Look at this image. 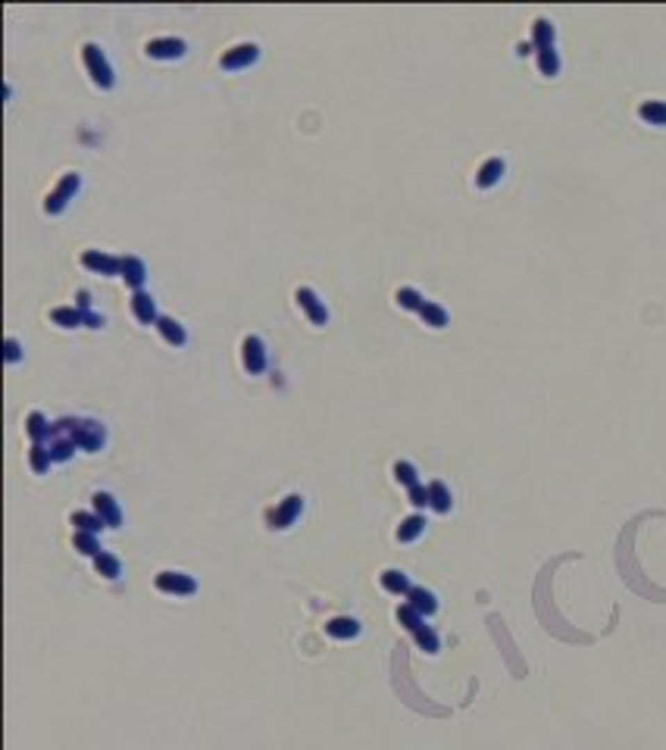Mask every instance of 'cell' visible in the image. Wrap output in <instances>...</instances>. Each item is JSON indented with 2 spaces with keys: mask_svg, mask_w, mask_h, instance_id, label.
Returning a JSON list of instances; mask_svg holds the SVG:
<instances>
[{
  "mask_svg": "<svg viewBox=\"0 0 666 750\" xmlns=\"http://www.w3.org/2000/svg\"><path fill=\"white\" fill-rule=\"evenodd\" d=\"M82 56H85V66H88V72H91V81H94L97 88H113L116 85V75H113V66H110V60H107V53H103L97 44H85L82 47Z\"/></svg>",
  "mask_w": 666,
  "mask_h": 750,
  "instance_id": "1",
  "label": "cell"
},
{
  "mask_svg": "<svg viewBox=\"0 0 666 750\" xmlns=\"http://www.w3.org/2000/svg\"><path fill=\"white\" fill-rule=\"evenodd\" d=\"M78 188H82V175H78V172H66V175H63V181H60V185L53 188L51 194H47L44 210H47V212H53V216H57V212H63L66 206H69V200L76 197Z\"/></svg>",
  "mask_w": 666,
  "mask_h": 750,
  "instance_id": "2",
  "label": "cell"
},
{
  "mask_svg": "<svg viewBox=\"0 0 666 750\" xmlns=\"http://www.w3.org/2000/svg\"><path fill=\"white\" fill-rule=\"evenodd\" d=\"M188 53V44L182 38H153L147 41V56L153 60H182Z\"/></svg>",
  "mask_w": 666,
  "mask_h": 750,
  "instance_id": "3",
  "label": "cell"
},
{
  "mask_svg": "<svg viewBox=\"0 0 666 750\" xmlns=\"http://www.w3.org/2000/svg\"><path fill=\"white\" fill-rule=\"evenodd\" d=\"M241 356H244V369L251 375H260L266 369V344L257 335H247L241 341Z\"/></svg>",
  "mask_w": 666,
  "mask_h": 750,
  "instance_id": "4",
  "label": "cell"
},
{
  "mask_svg": "<svg viewBox=\"0 0 666 750\" xmlns=\"http://www.w3.org/2000/svg\"><path fill=\"white\" fill-rule=\"evenodd\" d=\"M301 510H303V497H301V494H291V497H285L282 506H278V510H272L266 519H269L272 528H288V525L294 522L297 516H301Z\"/></svg>",
  "mask_w": 666,
  "mask_h": 750,
  "instance_id": "5",
  "label": "cell"
},
{
  "mask_svg": "<svg viewBox=\"0 0 666 750\" xmlns=\"http://www.w3.org/2000/svg\"><path fill=\"white\" fill-rule=\"evenodd\" d=\"M297 303H301V310L307 312L313 325H326L328 322V310H326V303L316 297L313 288H297Z\"/></svg>",
  "mask_w": 666,
  "mask_h": 750,
  "instance_id": "6",
  "label": "cell"
},
{
  "mask_svg": "<svg viewBox=\"0 0 666 750\" xmlns=\"http://www.w3.org/2000/svg\"><path fill=\"white\" fill-rule=\"evenodd\" d=\"M157 588L163 594H194L197 581L185 572H160L157 575Z\"/></svg>",
  "mask_w": 666,
  "mask_h": 750,
  "instance_id": "7",
  "label": "cell"
},
{
  "mask_svg": "<svg viewBox=\"0 0 666 750\" xmlns=\"http://www.w3.org/2000/svg\"><path fill=\"white\" fill-rule=\"evenodd\" d=\"M257 56H260L257 44H238V47L226 50L219 62H222V69H244V66H251V62H257Z\"/></svg>",
  "mask_w": 666,
  "mask_h": 750,
  "instance_id": "8",
  "label": "cell"
},
{
  "mask_svg": "<svg viewBox=\"0 0 666 750\" xmlns=\"http://www.w3.org/2000/svg\"><path fill=\"white\" fill-rule=\"evenodd\" d=\"M82 262H85V269L101 272V275H116L122 266V260H116V256H110V253H101V250H85Z\"/></svg>",
  "mask_w": 666,
  "mask_h": 750,
  "instance_id": "9",
  "label": "cell"
},
{
  "mask_svg": "<svg viewBox=\"0 0 666 750\" xmlns=\"http://www.w3.org/2000/svg\"><path fill=\"white\" fill-rule=\"evenodd\" d=\"M132 312H135V319L138 322H144V325H157V319H160V312H157V300L151 297L147 291H135L132 294Z\"/></svg>",
  "mask_w": 666,
  "mask_h": 750,
  "instance_id": "10",
  "label": "cell"
},
{
  "mask_svg": "<svg viewBox=\"0 0 666 750\" xmlns=\"http://www.w3.org/2000/svg\"><path fill=\"white\" fill-rule=\"evenodd\" d=\"M94 512L107 522V528H116L122 522V512H119V503H116L113 494H94Z\"/></svg>",
  "mask_w": 666,
  "mask_h": 750,
  "instance_id": "11",
  "label": "cell"
},
{
  "mask_svg": "<svg viewBox=\"0 0 666 750\" xmlns=\"http://www.w3.org/2000/svg\"><path fill=\"white\" fill-rule=\"evenodd\" d=\"M119 272H122V278H126L128 288L141 291V285H144V278H147V269H144V262H141L138 256H122Z\"/></svg>",
  "mask_w": 666,
  "mask_h": 750,
  "instance_id": "12",
  "label": "cell"
},
{
  "mask_svg": "<svg viewBox=\"0 0 666 750\" xmlns=\"http://www.w3.org/2000/svg\"><path fill=\"white\" fill-rule=\"evenodd\" d=\"M157 328H160V335H163L166 341L172 344V347H185V344H188V331H185V325L176 322L172 316H160L157 319Z\"/></svg>",
  "mask_w": 666,
  "mask_h": 750,
  "instance_id": "13",
  "label": "cell"
},
{
  "mask_svg": "<svg viewBox=\"0 0 666 750\" xmlns=\"http://www.w3.org/2000/svg\"><path fill=\"white\" fill-rule=\"evenodd\" d=\"M407 603L413 606V610L419 612V616H432V612L438 610V600H435V594H432V591H426V588H410Z\"/></svg>",
  "mask_w": 666,
  "mask_h": 750,
  "instance_id": "14",
  "label": "cell"
},
{
  "mask_svg": "<svg viewBox=\"0 0 666 750\" xmlns=\"http://www.w3.org/2000/svg\"><path fill=\"white\" fill-rule=\"evenodd\" d=\"M501 175H503V160H501V156H491V160L485 162L482 169H478L476 185L478 188H491V185H497V181H501Z\"/></svg>",
  "mask_w": 666,
  "mask_h": 750,
  "instance_id": "15",
  "label": "cell"
},
{
  "mask_svg": "<svg viewBox=\"0 0 666 750\" xmlns=\"http://www.w3.org/2000/svg\"><path fill=\"white\" fill-rule=\"evenodd\" d=\"M326 631L332 638H357L360 635V622L357 619H351V616H335V619H328Z\"/></svg>",
  "mask_w": 666,
  "mask_h": 750,
  "instance_id": "16",
  "label": "cell"
},
{
  "mask_svg": "<svg viewBox=\"0 0 666 750\" xmlns=\"http://www.w3.org/2000/svg\"><path fill=\"white\" fill-rule=\"evenodd\" d=\"M451 491H447V485L444 481H432V485H428V506H432V510H438V512H447L451 510Z\"/></svg>",
  "mask_w": 666,
  "mask_h": 750,
  "instance_id": "17",
  "label": "cell"
},
{
  "mask_svg": "<svg viewBox=\"0 0 666 750\" xmlns=\"http://www.w3.org/2000/svg\"><path fill=\"white\" fill-rule=\"evenodd\" d=\"M382 588L385 591H391V594H410V578L403 572H397V569H385L382 572Z\"/></svg>",
  "mask_w": 666,
  "mask_h": 750,
  "instance_id": "18",
  "label": "cell"
},
{
  "mask_svg": "<svg viewBox=\"0 0 666 750\" xmlns=\"http://www.w3.org/2000/svg\"><path fill=\"white\" fill-rule=\"evenodd\" d=\"M72 525L78 531H88V535H97L101 528H107V522L97 512H72Z\"/></svg>",
  "mask_w": 666,
  "mask_h": 750,
  "instance_id": "19",
  "label": "cell"
},
{
  "mask_svg": "<svg viewBox=\"0 0 666 750\" xmlns=\"http://www.w3.org/2000/svg\"><path fill=\"white\" fill-rule=\"evenodd\" d=\"M532 47L535 50H544V47H553V25L547 19H538L532 28Z\"/></svg>",
  "mask_w": 666,
  "mask_h": 750,
  "instance_id": "20",
  "label": "cell"
},
{
  "mask_svg": "<svg viewBox=\"0 0 666 750\" xmlns=\"http://www.w3.org/2000/svg\"><path fill=\"white\" fill-rule=\"evenodd\" d=\"M53 322L63 328H78L85 322V312L78 306H60V310H53Z\"/></svg>",
  "mask_w": 666,
  "mask_h": 750,
  "instance_id": "21",
  "label": "cell"
},
{
  "mask_svg": "<svg viewBox=\"0 0 666 750\" xmlns=\"http://www.w3.org/2000/svg\"><path fill=\"white\" fill-rule=\"evenodd\" d=\"M641 119L644 122H651V125H666V103L663 100H647V103H641Z\"/></svg>",
  "mask_w": 666,
  "mask_h": 750,
  "instance_id": "22",
  "label": "cell"
},
{
  "mask_svg": "<svg viewBox=\"0 0 666 750\" xmlns=\"http://www.w3.org/2000/svg\"><path fill=\"white\" fill-rule=\"evenodd\" d=\"M419 316L426 319V325H432V328H444V325H447V312H444V306L432 303V300H426V303H422Z\"/></svg>",
  "mask_w": 666,
  "mask_h": 750,
  "instance_id": "23",
  "label": "cell"
},
{
  "mask_svg": "<svg viewBox=\"0 0 666 750\" xmlns=\"http://www.w3.org/2000/svg\"><path fill=\"white\" fill-rule=\"evenodd\" d=\"M422 531H426V519H422V516H410V519H403V522H401L397 538H401V541H416Z\"/></svg>",
  "mask_w": 666,
  "mask_h": 750,
  "instance_id": "24",
  "label": "cell"
},
{
  "mask_svg": "<svg viewBox=\"0 0 666 750\" xmlns=\"http://www.w3.org/2000/svg\"><path fill=\"white\" fill-rule=\"evenodd\" d=\"M26 428H28V435L35 438V444H41L47 435H51V425H47V419L41 416V412H28Z\"/></svg>",
  "mask_w": 666,
  "mask_h": 750,
  "instance_id": "25",
  "label": "cell"
},
{
  "mask_svg": "<svg viewBox=\"0 0 666 750\" xmlns=\"http://www.w3.org/2000/svg\"><path fill=\"white\" fill-rule=\"evenodd\" d=\"M94 569L103 575V578H119V560H116L113 553H103L101 550V553L94 556Z\"/></svg>",
  "mask_w": 666,
  "mask_h": 750,
  "instance_id": "26",
  "label": "cell"
},
{
  "mask_svg": "<svg viewBox=\"0 0 666 750\" xmlns=\"http://www.w3.org/2000/svg\"><path fill=\"white\" fill-rule=\"evenodd\" d=\"M413 638H416V644H419L422 650H426V653H438V647H441V641H438V635H435L432 628H428L426 622L419 625V628L413 631Z\"/></svg>",
  "mask_w": 666,
  "mask_h": 750,
  "instance_id": "27",
  "label": "cell"
},
{
  "mask_svg": "<svg viewBox=\"0 0 666 750\" xmlns=\"http://www.w3.org/2000/svg\"><path fill=\"white\" fill-rule=\"evenodd\" d=\"M397 303H401L403 310H416V312H419L422 303H426V297H422L416 288H401V291H397Z\"/></svg>",
  "mask_w": 666,
  "mask_h": 750,
  "instance_id": "28",
  "label": "cell"
},
{
  "mask_svg": "<svg viewBox=\"0 0 666 750\" xmlns=\"http://www.w3.org/2000/svg\"><path fill=\"white\" fill-rule=\"evenodd\" d=\"M538 69H541L544 75H557V72H560V56H557V50H553V47L538 50Z\"/></svg>",
  "mask_w": 666,
  "mask_h": 750,
  "instance_id": "29",
  "label": "cell"
},
{
  "mask_svg": "<svg viewBox=\"0 0 666 750\" xmlns=\"http://www.w3.org/2000/svg\"><path fill=\"white\" fill-rule=\"evenodd\" d=\"M394 478L401 481V485H407V488H416L419 485V475H416V469H413V462H394Z\"/></svg>",
  "mask_w": 666,
  "mask_h": 750,
  "instance_id": "30",
  "label": "cell"
},
{
  "mask_svg": "<svg viewBox=\"0 0 666 750\" xmlns=\"http://www.w3.org/2000/svg\"><path fill=\"white\" fill-rule=\"evenodd\" d=\"M51 447H44V444H35L32 447V469L35 472H44L47 466H51Z\"/></svg>",
  "mask_w": 666,
  "mask_h": 750,
  "instance_id": "31",
  "label": "cell"
},
{
  "mask_svg": "<svg viewBox=\"0 0 666 750\" xmlns=\"http://www.w3.org/2000/svg\"><path fill=\"white\" fill-rule=\"evenodd\" d=\"M397 619H401V622L407 625L410 631H416V628H419V625H422V616H419V612H416V610H413V606H410V603L397 606Z\"/></svg>",
  "mask_w": 666,
  "mask_h": 750,
  "instance_id": "32",
  "label": "cell"
},
{
  "mask_svg": "<svg viewBox=\"0 0 666 750\" xmlns=\"http://www.w3.org/2000/svg\"><path fill=\"white\" fill-rule=\"evenodd\" d=\"M76 547L82 550L85 556H97V553H101V547H97L94 535H88V531H76Z\"/></svg>",
  "mask_w": 666,
  "mask_h": 750,
  "instance_id": "33",
  "label": "cell"
},
{
  "mask_svg": "<svg viewBox=\"0 0 666 750\" xmlns=\"http://www.w3.org/2000/svg\"><path fill=\"white\" fill-rule=\"evenodd\" d=\"M410 503L413 506H428V488H422V485L410 488Z\"/></svg>",
  "mask_w": 666,
  "mask_h": 750,
  "instance_id": "34",
  "label": "cell"
},
{
  "mask_svg": "<svg viewBox=\"0 0 666 750\" xmlns=\"http://www.w3.org/2000/svg\"><path fill=\"white\" fill-rule=\"evenodd\" d=\"M22 356V350H19V341H16V338H7V360L10 362H16Z\"/></svg>",
  "mask_w": 666,
  "mask_h": 750,
  "instance_id": "35",
  "label": "cell"
},
{
  "mask_svg": "<svg viewBox=\"0 0 666 750\" xmlns=\"http://www.w3.org/2000/svg\"><path fill=\"white\" fill-rule=\"evenodd\" d=\"M519 56H526V53H532V44H519V50H516Z\"/></svg>",
  "mask_w": 666,
  "mask_h": 750,
  "instance_id": "36",
  "label": "cell"
}]
</instances>
